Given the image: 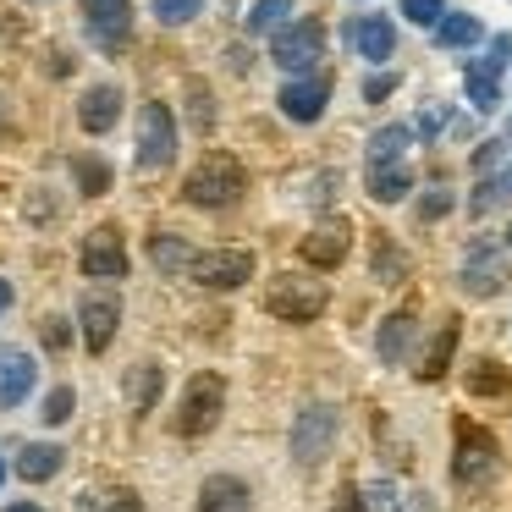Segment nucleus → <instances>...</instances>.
I'll use <instances>...</instances> for the list:
<instances>
[{"label":"nucleus","instance_id":"1","mask_svg":"<svg viewBox=\"0 0 512 512\" xmlns=\"http://www.w3.org/2000/svg\"><path fill=\"white\" fill-rule=\"evenodd\" d=\"M243 193H248V171H243V160L226 155V149H210V155L188 171V182H182V199H188L193 210H232V204H243Z\"/></svg>","mask_w":512,"mask_h":512},{"label":"nucleus","instance_id":"2","mask_svg":"<svg viewBox=\"0 0 512 512\" xmlns=\"http://www.w3.org/2000/svg\"><path fill=\"white\" fill-rule=\"evenodd\" d=\"M496 463H501V446L485 424H474L468 413L452 419V485L457 490H485L496 479Z\"/></svg>","mask_w":512,"mask_h":512},{"label":"nucleus","instance_id":"3","mask_svg":"<svg viewBox=\"0 0 512 512\" xmlns=\"http://www.w3.org/2000/svg\"><path fill=\"white\" fill-rule=\"evenodd\" d=\"M221 413H226V375L221 369H199V375H188V386H182L171 430H177L182 441H199V435H210L215 424H221Z\"/></svg>","mask_w":512,"mask_h":512},{"label":"nucleus","instance_id":"4","mask_svg":"<svg viewBox=\"0 0 512 512\" xmlns=\"http://www.w3.org/2000/svg\"><path fill=\"white\" fill-rule=\"evenodd\" d=\"M325 303H331L325 281L298 276V270H287V276H270V287H265V314H270V320H287V325L320 320Z\"/></svg>","mask_w":512,"mask_h":512},{"label":"nucleus","instance_id":"5","mask_svg":"<svg viewBox=\"0 0 512 512\" xmlns=\"http://www.w3.org/2000/svg\"><path fill=\"white\" fill-rule=\"evenodd\" d=\"M336 430H342V413H336L331 402H309V408L292 419V463H298L303 474L320 468L336 446Z\"/></svg>","mask_w":512,"mask_h":512},{"label":"nucleus","instance_id":"6","mask_svg":"<svg viewBox=\"0 0 512 512\" xmlns=\"http://www.w3.org/2000/svg\"><path fill=\"white\" fill-rule=\"evenodd\" d=\"M270 61H276L281 72H320L325 61V28L314 23V17H298V23H287L276 39H270Z\"/></svg>","mask_w":512,"mask_h":512},{"label":"nucleus","instance_id":"7","mask_svg":"<svg viewBox=\"0 0 512 512\" xmlns=\"http://www.w3.org/2000/svg\"><path fill=\"white\" fill-rule=\"evenodd\" d=\"M171 160H177V116H171V105L144 100L138 105V166L166 171Z\"/></svg>","mask_w":512,"mask_h":512},{"label":"nucleus","instance_id":"8","mask_svg":"<svg viewBox=\"0 0 512 512\" xmlns=\"http://www.w3.org/2000/svg\"><path fill=\"white\" fill-rule=\"evenodd\" d=\"M188 281L204 292H237L243 281H254V254L248 248H210V254L193 259Z\"/></svg>","mask_w":512,"mask_h":512},{"label":"nucleus","instance_id":"9","mask_svg":"<svg viewBox=\"0 0 512 512\" xmlns=\"http://www.w3.org/2000/svg\"><path fill=\"white\" fill-rule=\"evenodd\" d=\"M78 265H83V276H94V281H122L127 265H133V259H127V237L116 232L111 221L94 226V232H83Z\"/></svg>","mask_w":512,"mask_h":512},{"label":"nucleus","instance_id":"10","mask_svg":"<svg viewBox=\"0 0 512 512\" xmlns=\"http://www.w3.org/2000/svg\"><path fill=\"white\" fill-rule=\"evenodd\" d=\"M457 281H463L468 298H496V292L507 287V254H501V248L490 243V237H479V243H468Z\"/></svg>","mask_w":512,"mask_h":512},{"label":"nucleus","instance_id":"11","mask_svg":"<svg viewBox=\"0 0 512 512\" xmlns=\"http://www.w3.org/2000/svg\"><path fill=\"white\" fill-rule=\"evenodd\" d=\"M116 325H122V298H116L111 287L83 292V303H78V331H83V347H89V353H105V347L116 342Z\"/></svg>","mask_w":512,"mask_h":512},{"label":"nucleus","instance_id":"12","mask_svg":"<svg viewBox=\"0 0 512 512\" xmlns=\"http://www.w3.org/2000/svg\"><path fill=\"white\" fill-rule=\"evenodd\" d=\"M281 116L298 127H314L325 116V105H331V72H303V78H292L287 89H281Z\"/></svg>","mask_w":512,"mask_h":512},{"label":"nucleus","instance_id":"13","mask_svg":"<svg viewBox=\"0 0 512 512\" xmlns=\"http://www.w3.org/2000/svg\"><path fill=\"white\" fill-rule=\"evenodd\" d=\"M83 34H89L100 50H127V39H133V0L83 6Z\"/></svg>","mask_w":512,"mask_h":512},{"label":"nucleus","instance_id":"14","mask_svg":"<svg viewBox=\"0 0 512 512\" xmlns=\"http://www.w3.org/2000/svg\"><path fill=\"white\" fill-rule=\"evenodd\" d=\"M347 248H353V226L347 221H320L309 237H303V265H314V270H336L347 259Z\"/></svg>","mask_w":512,"mask_h":512},{"label":"nucleus","instance_id":"15","mask_svg":"<svg viewBox=\"0 0 512 512\" xmlns=\"http://www.w3.org/2000/svg\"><path fill=\"white\" fill-rule=\"evenodd\" d=\"M116 122H122V89H116V83H89L83 100H78V127L89 138H100V133H111Z\"/></svg>","mask_w":512,"mask_h":512},{"label":"nucleus","instance_id":"16","mask_svg":"<svg viewBox=\"0 0 512 512\" xmlns=\"http://www.w3.org/2000/svg\"><path fill=\"white\" fill-rule=\"evenodd\" d=\"M193 512H254V490H248V479H237V474H210L199 485Z\"/></svg>","mask_w":512,"mask_h":512},{"label":"nucleus","instance_id":"17","mask_svg":"<svg viewBox=\"0 0 512 512\" xmlns=\"http://www.w3.org/2000/svg\"><path fill=\"white\" fill-rule=\"evenodd\" d=\"M347 39H353V50L369 61V67L391 61V50H397V28H391V17H380V12H364L353 28H347Z\"/></svg>","mask_w":512,"mask_h":512},{"label":"nucleus","instance_id":"18","mask_svg":"<svg viewBox=\"0 0 512 512\" xmlns=\"http://www.w3.org/2000/svg\"><path fill=\"white\" fill-rule=\"evenodd\" d=\"M457 336H463V320H457V314H446V320L435 325L430 347H424L419 369H413V375H419L424 386H435V380H446V369H452V353H457Z\"/></svg>","mask_w":512,"mask_h":512},{"label":"nucleus","instance_id":"19","mask_svg":"<svg viewBox=\"0 0 512 512\" xmlns=\"http://www.w3.org/2000/svg\"><path fill=\"white\" fill-rule=\"evenodd\" d=\"M34 380H39L34 358H28V353H6V358H0V408H6V413L23 408L28 391H34Z\"/></svg>","mask_w":512,"mask_h":512},{"label":"nucleus","instance_id":"20","mask_svg":"<svg viewBox=\"0 0 512 512\" xmlns=\"http://www.w3.org/2000/svg\"><path fill=\"white\" fill-rule=\"evenodd\" d=\"M193 259H199V254H193L188 237H177V232H155V237H149V265H155L160 276H171V281L188 276Z\"/></svg>","mask_w":512,"mask_h":512},{"label":"nucleus","instance_id":"21","mask_svg":"<svg viewBox=\"0 0 512 512\" xmlns=\"http://www.w3.org/2000/svg\"><path fill=\"white\" fill-rule=\"evenodd\" d=\"M413 336H419V320H413L408 309L386 314V325H380V336H375V353H380V364H391V369H397L402 358H408Z\"/></svg>","mask_w":512,"mask_h":512},{"label":"nucleus","instance_id":"22","mask_svg":"<svg viewBox=\"0 0 512 512\" xmlns=\"http://www.w3.org/2000/svg\"><path fill=\"white\" fill-rule=\"evenodd\" d=\"M364 188H369V199L375 204H402L413 193V171H408V160H391V166H369L364 171Z\"/></svg>","mask_w":512,"mask_h":512},{"label":"nucleus","instance_id":"23","mask_svg":"<svg viewBox=\"0 0 512 512\" xmlns=\"http://www.w3.org/2000/svg\"><path fill=\"white\" fill-rule=\"evenodd\" d=\"M61 463H67V452L61 446H50V441H28L23 452H17V479H28V485H45V479H56L61 474Z\"/></svg>","mask_w":512,"mask_h":512},{"label":"nucleus","instance_id":"24","mask_svg":"<svg viewBox=\"0 0 512 512\" xmlns=\"http://www.w3.org/2000/svg\"><path fill=\"white\" fill-rule=\"evenodd\" d=\"M122 391H127V408L133 413H155L160 391H166V369L160 364H133L127 380H122Z\"/></svg>","mask_w":512,"mask_h":512},{"label":"nucleus","instance_id":"25","mask_svg":"<svg viewBox=\"0 0 512 512\" xmlns=\"http://www.w3.org/2000/svg\"><path fill=\"white\" fill-rule=\"evenodd\" d=\"M463 89H468V105H474V111H496L501 105V72L490 67V61H468Z\"/></svg>","mask_w":512,"mask_h":512},{"label":"nucleus","instance_id":"26","mask_svg":"<svg viewBox=\"0 0 512 512\" xmlns=\"http://www.w3.org/2000/svg\"><path fill=\"white\" fill-rule=\"evenodd\" d=\"M463 386L468 397H512V369L496 364V358H479V364H468Z\"/></svg>","mask_w":512,"mask_h":512},{"label":"nucleus","instance_id":"27","mask_svg":"<svg viewBox=\"0 0 512 512\" xmlns=\"http://www.w3.org/2000/svg\"><path fill=\"white\" fill-rule=\"evenodd\" d=\"M479 39H485V28L468 12H446L441 23H435V45L441 50H468V45H479Z\"/></svg>","mask_w":512,"mask_h":512},{"label":"nucleus","instance_id":"28","mask_svg":"<svg viewBox=\"0 0 512 512\" xmlns=\"http://www.w3.org/2000/svg\"><path fill=\"white\" fill-rule=\"evenodd\" d=\"M182 94H188V127L199 138H210L215 133V94H210V83L188 78V83H182Z\"/></svg>","mask_w":512,"mask_h":512},{"label":"nucleus","instance_id":"29","mask_svg":"<svg viewBox=\"0 0 512 512\" xmlns=\"http://www.w3.org/2000/svg\"><path fill=\"white\" fill-rule=\"evenodd\" d=\"M408 144H413V127H402V122L380 127V133L369 138V166H391V160H402Z\"/></svg>","mask_w":512,"mask_h":512},{"label":"nucleus","instance_id":"30","mask_svg":"<svg viewBox=\"0 0 512 512\" xmlns=\"http://www.w3.org/2000/svg\"><path fill=\"white\" fill-rule=\"evenodd\" d=\"M287 17H292V0H254V6H248V34H270L276 39L281 28H287Z\"/></svg>","mask_w":512,"mask_h":512},{"label":"nucleus","instance_id":"31","mask_svg":"<svg viewBox=\"0 0 512 512\" xmlns=\"http://www.w3.org/2000/svg\"><path fill=\"white\" fill-rule=\"evenodd\" d=\"M72 182H78L83 199H100V193H111V166L100 155H78L72 160Z\"/></svg>","mask_w":512,"mask_h":512},{"label":"nucleus","instance_id":"32","mask_svg":"<svg viewBox=\"0 0 512 512\" xmlns=\"http://www.w3.org/2000/svg\"><path fill=\"white\" fill-rule=\"evenodd\" d=\"M78 512H144V501H138V490L116 485L105 496H78Z\"/></svg>","mask_w":512,"mask_h":512},{"label":"nucleus","instance_id":"33","mask_svg":"<svg viewBox=\"0 0 512 512\" xmlns=\"http://www.w3.org/2000/svg\"><path fill=\"white\" fill-rule=\"evenodd\" d=\"M375 281H386V287L408 281V259L391 248V237H375Z\"/></svg>","mask_w":512,"mask_h":512},{"label":"nucleus","instance_id":"34","mask_svg":"<svg viewBox=\"0 0 512 512\" xmlns=\"http://www.w3.org/2000/svg\"><path fill=\"white\" fill-rule=\"evenodd\" d=\"M507 199H512V166H507V171H496V177H485V182H479V193H474V215L496 210V204H507Z\"/></svg>","mask_w":512,"mask_h":512},{"label":"nucleus","instance_id":"35","mask_svg":"<svg viewBox=\"0 0 512 512\" xmlns=\"http://www.w3.org/2000/svg\"><path fill=\"white\" fill-rule=\"evenodd\" d=\"M204 12V0H155V17L166 28H182V23H193V17Z\"/></svg>","mask_w":512,"mask_h":512},{"label":"nucleus","instance_id":"36","mask_svg":"<svg viewBox=\"0 0 512 512\" xmlns=\"http://www.w3.org/2000/svg\"><path fill=\"white\" fill-rule=\"evenodd\" d=\"M72 408H78V391H72V386H56V391L45 397V408H39V419H45V424H67Z\"/></svg>","mask_w":512,"mask_h":512},{"label":"nucleus","instance_id":"37","mask_svg":"<svg viewBox=\"0 0 512 512\" xmlns=\"http://www.w3.org/2000/svg\"><path fill=\"white\" fill-rule=\"evenodd\" d=\"M402 17L419 23V28H435L446 17V0H402Z\"/></svg>","mask_w":512,"mask_h":512},{"label":"nucleus","instance_id":"38","mask_svg":"<svg viewBox=\"0 0 512 512\" xmlns=\"http://www.w3.org/2000/svg\"><path fill=\"white\" fill-rule=\"evenodd\" d=\"M413 133H419V138H441L446 133V111H441V105H424L419 122H413Z\"/></svg>","mask_w":512,"mask_h":512},{"label":"nucleus","instance_id":"39","mask_svg":"<svg viewBox=\"0 0 512 512\" xmlns=\"http://www.w3.org/2000/svg\"><path fill=\"white\" fill-rule=\"evenodd\" d=\"M446 210H452V193H446V188H435V193H424V199H419V221H441Z\"/></svg>","mask_w":512,"mask_h":512},{"label":"nucleus","instance_id":"40","mask_svg":"<svg viewBox=\"0 0 512 512\" xmlns=\"http://www.w3.org/2000/svg\"><path fill=\"white\" fill-rule=\"evenodd\" d=\"M331 512H369V496L358 485H342V490H336V507Z\"/></svg>","mask_w":512,"mask_h":512},{"label":"nucleus","instance_id":"41","mask_svg":"<svg viewBox=\"0 0 512 512\" xmlns=\"http://www.w3.org/2000/svg\"><path fill=\"white\" fill-rule=\"evenodd\" d=\"M391 89H397V72H375V78L364 83V100H369V105H380Z\"/></svg>","mask_w":512,"mask_h":512},{"label":"nucleus","instance_id":"42","mask_svg":"<svg viewBox=\"0 0 512 512\" xmlns=\"http://www.w3.org/2000/svg\"><path fill=\"white\" fill-rule=\"evenodd\" d=\"M67 342H72L67 320H45V347H50V353H67Z\"/></svg>","mask_w":512,"mask_h":512},{"label":"nucleus","instance_id":"43","mask_svg":"<svg viewBox=\"0 0 512 512\" xmlns=\"http://www.w3.org/2000/svg\"><path fill=\"white\" fill-rule=\"evenodd\" d=\"M501 149H507V144H485V149L474 155V171H490V166L501 160Z\"/></svg>","mask_w":512,"mask_h":512},{"label":"nucleus","instance_id":"44","mask_svg":"<svg viewBox=\"0 0 512 512\" xmlns=\"http://www.w3.org/2000/svg\"><path fill=\"white\" fill-rule=\"evenodd\" d=\"M12 309V281H0V314Z\"/></svg>","mask_w":512,"mask_h":512},{"label":"nucleus","instance_id":"45","mask_svg":"<svg viewBox=\"0 0 512 512\" xmlns=\"http://www.w3.org/2000/svg\"><path fill=\"white\" fill-rule=\"evenodd\" d=\"M6 512H45V507H39V501H12Z\"/></svg>","mask_w":512,"mask_h":512},{"label":"nucleus","instance_id":"46","mask_svg":"<svg viewBox=\"0 0 512 512\" xmlns=\"http://www.w3.org/2000/svg\"><path fill=\"white\" fill-rule=\"evenodd\" d=\"M83 6H111V0H83Z\"/></svg>","mask_w":512,"mask_h":512},{"label":"nucleus","instance_id":"47","mask_svg":"<svg viewBox=\"0 0 512 512\" xmlns=\"http://www.w3.org/2000/svg\"><path fill=\"white\" fill-rule=\"evenodd\" d=\"M0 485H6V463H0Z\"/></svg>","mask_w":512,"mask_h":512},{"label":"nucleus","instance_id":"48","mask_svg":"<svg viewBox=\"0 0 512 512\" xmlns=\"http://www.w3.org/2000/svg\"><path fill=\"white\" fill-rule=\"evenodd\" d=\"M507 248H512V232H507Z\"/></svg>","mask_w":512,"mask_h":512}]
</instances>
